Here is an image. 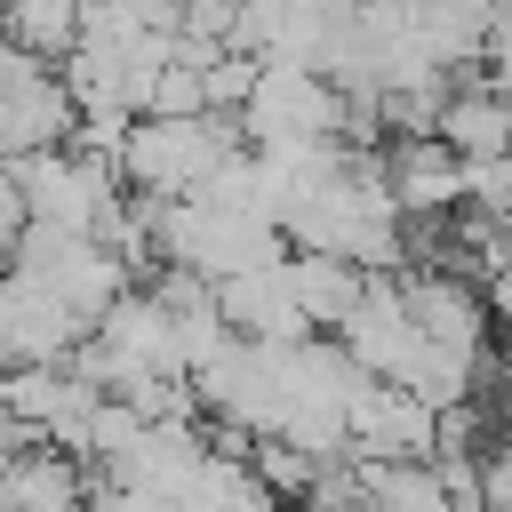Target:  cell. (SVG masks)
I'll list each match as a JSON object with an SVG mask.
<instances>
[{
    "instance_id": "277c9868",
    "label": "cell",
    "mask_w": 512,
    "mask_h": 512,
    "mask_svg": "<svg viewBox=\"0 0 512 512\" xmlns=\"http://www.w3.org/2000/svg\"><path fill=\"white\" fill-rule=\"evenodd\" d=\"M88 312L64 296V288H48L40 272H24V264H8V296H0V352H8V368L16 360H72L80 344H88Z\"/></svg>"
},
{
    "instance_id": "7a4b0ae2",
    "label": "cell",
    "mask_w": 512,
    "mask_h": 512,
    "mask_svg": "<svg viewBox=\"0 0 512 512\" xmlns=\"http://www.w3.org/2000/svg\"><path fill=\"white\" fill-rule=\"evenodd\" d=\"M240 128L248 144H328V136H352V96L312 56H264L240 104Z\"/></svg>"
},
{
    "instance_id": "52a82bcc",
    "label": "cell",
    "mask_w": 512,
    "mask_h": 512,
    "mask_svg": "<svg viewBox=\"0 0 512 512\" xmlns=\"http://www.w3.org/2000/svg\"><path fill=\"white\" fill-rule=\"evenodd\" d=\"M440 136H448L464 160H480V152H512V96L488 88V80L448 88V104H440Z\"/></svg>"
},
{
    "instance_id": "8992f818",
    "label": "cell",
    "mask_w": 512,
    "mask_h": 512,
    "mask_svg": "<svg viewBox=\"0 0 512 512\" xmlns=\"http://www.w3.org/2000/svg\"><path fill=\"white\" fill-rule=\"evenodd\" d=\"M216 296H224V320L240 336H312V312L296 296V256L288 248L248 264V272H232V280H216Z\"/></svg>"
},
{
    "instance_id": "5b68a950",
    "label": "cell",
    "mask_w": 512,
    "mask_h": 512,
    "mask_svg": "<svg viewBox=\"0 0 512 512\" xmlns=\"http://www.w3.org/2000/svg\"><path fill=\"white\" fill-rule=\"evenodd\" d=\"M336 336L360 352L368 376H392V384H416V368H424V352H432V336H424V320H416V304H408V280H392V272L368 280L360 312H352Z\"/></svg>"
},
{
    "instance_id": "ba28073f",
    "label": "cell",
    "mask_w": 512,
    "mask_h": 512,
    "mask_svg": "<svg viewBox=\"0 0 512 512\" xmlns=\"http://www.w3.org/2000/svg\"><path fill=\"white\" fill-rule=\"evenodd\" d=\"M408 8H416V24H424L456 64H480L488 40L512 24V0H408Z\"/></svg>"
},
{
    "instance_id": "9c48e42d",
    "label": "cell",
    "mask_w": 512,
    "mask_h": 512,
    "mask_svg": "<svg viewBox=\"0 0 512 512\" xmlns=\"http://www.w3.org/2000/svg\"><path fill=\"white\" fill-rule=\"evenodd\" d=\"M88 32V0H8V40L16 48H40V56H72Z\"/></svg>"
},
{
    "instance_id": "30bf717a",
    "label": "cell",
    "mask_w": 512,
    "mask_h": 512,
    "mask_svg": "<svg viewBox=\"0 0 512 512\" xmlns=\"http://www.w3.org/2000/svg\"><path fill=\"white\" fill-rule=\"evenodd\" d=\"M480 80H488V88H504V96H512V24H504V32H496V40H488V56H480Z\"/></svg>"
},
{
    "instance_id": "3957f363",
    "label": "cell",
    "mask_w": 512,
    "mask_h": 512,
    "mask_svg": "<svg viewBox=\"0 0 512 512\" xmlns=\"http://www.w3.org/2000/svg\"><path fill=\"white\" fill-rule=\"evenodd\" d=\"M72 128H80V96H72L64 64L8 40V72H0V144H8V160L16 152H48Z\"/></svg>"
},
{
    "instance_id": "6da1fadb",
    "label": "cell",
    "mask_w": 512,
    "mask_h": 512,
    "mask_svg": "<svg viewBox=\"0 0 512 512\" xmlns=\"http://www.w3.org/2000/svg\"><path fill=\"white\" fill-rule=\"evenodd\" d=\"M240 144H248L240 112H136L120 136V176L144 200H176L200 192Z\"/></svg>"
}]
</instances>
